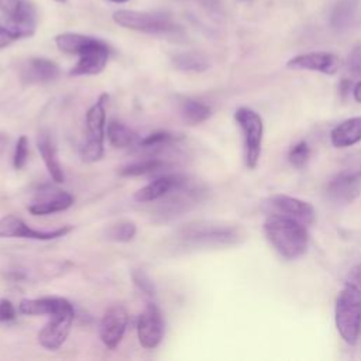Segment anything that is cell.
Returning <instances> with one entry per match:
<instances>
[{"label":"cell","instance_id":"cell-37","mask_svg":"<svg viewBox=\"0 0 361 361\" xmlns=\"http://www.w3.org/2000/svg\"><path fill=\"white\" fill-rule=\"evenodd\" d=\"M8 134L4 133V131H0V154L7 148V144H8Z\"/></svg>","mask_w":361,"mask_h":361},{"label":"cell","instance_id":"cell-6","mask_svg":"<svg viewBox=\"0 0 361 361\" xmlns=\"http://www.w3.org/2000/svg\"><path fill=\"white\" fill-rule=\"evenodd\" d=\"M113 20L124 28L148 34H171L178 30L171 17L162 13L118 10L113 14Z\"/></svg>","mask_w":361,"mask_h":361},{"label":"cell","instance_id":"cell-26","mask_svg":"<svg viewBox=\"0 0 361 361\" xmlns=\"http://www.w3.org/2000/svg\"><path fill=\"white\" fill-rule=\"evenodd\" d=\"M93 39V37L76 34V32H63L55 37V44L59 51L65 54H76L79 55L80 51Z\"/></svg>","mask_w":361,"mask_h":361},{"label":"cell","instance_id":"cell-9","mask_svg":"<svg viewBox=\"0 0 361 361\" xmlns=\"http://www.w3.org/2000/svg\"><path fill=\"white\" fill-rule=\"evenodd\" d=\"M72 231V226H62L59 228L51 231H39L27 226L20 217L14 214H6L0 219V238H31V240H55L59 237L66 235Z\"/></svg>","mask_w":361,"mask_h":361},{"label":"cell","instance_id":"cell-4","mask_svg":"<svg viewBox=\"0 0 361 361\" xmlns=\"http://www.w3.org/2000/svg\"><path fill=\"white\" fill-rule=\"evenodd\" d=\"M234 120L243 135V157L248 169H255L262 149L264 120L255 110L241 106L234 111Z\"/></svg>","mask_w":361,"mask_h":361},{"label":"cell","instance_id":"cell-13","mask_svg":"<svg viewBox=\"0 0 361 361\" xmlns=\"http://www.w3.org/2000/svg\"><path fill=\"white\" fill-rule=\"evenodd\" d=\"M268 206L274 210V213L296 219L305 226L312 224L316 220L314 207L309 202L299 197L289 195H274L268 199Z\"/></svg>","mask_w":361,"mask_h":361},{"label":"cell","instance_id":"cell-18","mask_svg":"<svg viewBox=\"0 0 361 361\" xmlns=\"http://www.w3.org/2000/svg\"><path fill=\"white\" fill-rule=\"evenodd\" d=\"M186 178L182 175H164L154 180H151L148 185L141 188L135 192L134 199L138 203H147V202H155L162 199L165 195H168L173 188L179 186Z\"/></svg>","mask_w":361,"mask_h":361},{"label":"cell","instance_id":"cell-34","mask_svg":"<svg viewBox=\"0 0 361 361\" xmlns=\"http://www.w3.org/2000/svg\"><path fill=\"white\" fill-rule=\"evenodd\" d=\"M347 71L351 78H361V47H355L347 58Z\"/></svg>","mask_w":361,"mask_h":361},{"label":"cell","instance_id":"cell-29","mask_svg":"<svg viewBox=\"0 0 361 361\" xmlns=\"http://www.w3.org/2000/svg\"><path fill=\"white\" fill-rule=\"evenodd\" d=\"M310 158V147L306 141H299L293 144L288 151V161L292 166L300 169L303 168Z\"/></svg>","mask_w":361,"mask_h":361},{"label":"cell","instance_id":"cell-39","mask_svg":"<svg viewBox=\"0 0 361 361\" xmlns=\"http://www.w3.org/2000/svg\"><path fill=\"white\" fill-rule=\"evenodd\" d=\"M110 1H114V3H126L128 0H110Z\"/></svg>","mask_w":361,"mask_h":361},{"label":"cell","instance_id":"cell-25","mask_svg":"<svg viewBox=\"0 0 361 361\" xmlns=\"http://www.w3.org/2000/svg\"><path fill=\"white\" fill-rule=\"evenodd\" d=\"M357 8V0H340L331 13V25L337 30H344L350 27L355 18Z\"/></svg>","mask_w":361,"mask_h":361},{"label":"cell","instance_id":"cell-40","mask_svg":"<svg viewBox=\"0 0 361 361\" xmlns=\"http://www.w3.org/2000/svg\"><path fill=\"white\" fill-rule=\"evenodd\" d=\"M55 1H59V3H65L66 0H55Z\"/></svg>","mask_w":361,"mask_h":361},{"label":"cell","instance_id":"cell-5","mask_svg":"<svg viewBox=\"0 0 361 361\" xmlns=\"http://www.w3.org/2000/svg\"><path fill=\"white\" fill-rule=\"evenodd\" d=\"M109 94L102 93L100 97L86 113V141L80 148V158L85 162H94L103 157L106 135V103Z\"/></svg>","mask_w":361,"mask_h":361},{"label":"cell","instance_id":"cell-30","mask_svg":"<svg viewBox=\"0 0 361 361\" xmlns=\"http://www.w3.org/2000/svg\"><path fill=\"white\" fill-rule=\"evenodd\" d=\"M28 35L25 31H23L20 27L13 25L8 21H1L0 23V49L10 45L11 42L20 39V38H27Z\"/></svg>","mask_w":361,"mask_h":361},{"label":"cell","instance_id":"cell-3","mask_svg":"<svg viewBox=\"0 0 361 361\" xmlns=\"http://www.w3.org/2000/svg\"><path fill=\"white\" fill-rule=\"evenodd\" d=\"M334 323L338 334L347 344H357L361 331V290L350 282L337 295Z\"/></svg>","mask_w":361,"mask_h":361},{"label":"cell","instance_id":"cell-38","mask_svg":"<svg viewBox=\"0 0 361 361\" xmlns=\"http://www.w3.org/2000/svg\"><path fill=\"white\" fill-rule=\"evenodd\" d=\"M353 97L357 103H361V80L355 83V86L353 87Z\"/></svg>","mask_w":361,"mask_h":361},{"label":"cell","instance_id":"cell-32","mask_svg":"<svg viewBox=\"0 0 361 361\" xmlns=\"http://www.w3.org/2000/svg\"><path fill=\"white\" fill-rule=\"evenodd\" d=\"M131 278L134 285L147 296H154L155 295V286L149 276L142 271V269H134L131 272Z\"/></svg>","mask_w":361,"mask_h":361},{"label":"cell","instance_id":"cell-17","mask_svg":"<svg viewBox=\"0 0 361 361\" xmlns=\"http://www.w3.org/2000/svg\"><path fill=\"white\" fill-rule=\"evenodd\" d=\"M58 76L59 66L47 58H31L20 71V79L24 85H42L55 80Z\"/></svg>","mask_w":361,"mask_h":361},{"label":"cell","instance_id":"cell-14","mask_svg":"<svg viewBox=\"0 0 361 361\" xmlns=\"http://www.w3.org/2000/svg\"><path fill=\"white\" fill-rule=\"evenodd\" d=\"M340 59L331 52H307L290 58L286 62L289 69L296 71H312L324 75H334L340 69Z\"/></svg>","mask_w":361,"mask_h":361},{"label":"cell","instance_id":"cell-8","mask_svg":"<svg viewBox=\"0 0 361 361\" xmlns=\"http://www.w3.org/2000/svg\"><path fill=\"white\" fill-rule=\"evenodd\" d=\"M361 195V165L337 172L326 186L327 199L338 206L353 203Z\"/></svg>","mask_w":361,"mask_h":361},{"label":"cell","instance_id":"cell-24","mask_svg":"<svg viewBox=\"0 0 361 361\" xmlns=\"http://www.w3.org/2000/svg\"><path fill=\"white\" fill-rule=\"evenodd\" d=\"M172 63L176 69L183 72H203L209 68L207 58L203 54L195 51L176 54L172 58Z\"/></svg>","mask_w":361,"mask_h":361},{"label":"cell","instance_id":"cell-19","mask_svg":"<svg viewBox=\"0 0 361 361\" xmlns=\"http://www.w3.org/2000/svg\"><path fill=\"white\" fill-rule=\"evenodd\" d=\"M361 141V116L350 117L330 131V142L336 148H348Z\"/></svg>","mask_w":361,"mask_h":361},{"label":"cell","instance_id":"cell-15","mask_svg":"<svg viewBox=\"0 0 361 361\" xmlns=\"http://www.w3.org/2000/svg\"><path fill=\"white\" fill-rule=\"evenodd\" d=\"M73 204V196L65 190L45 186L39 190L37 199L28 206V212L34 216H47L66 210Z\"/></svg>","mask_w":361,"mask_h":361},{"label":"cell","instance_id":"cell-1","mask_svg":"<svg viewBox=\"0 0 361 361\" xmlns=\"http://www.w3.org/2000/svg\"><path fill=\"white\" fill-rule=\"evenodd\" d=\"M175 238L182 247H233L247 240V231L243 226L235 223L197 220L179 227L175 233Z\"/></svg>","mask_w":361,"mask_h":361},{"label":"cell","instance_id":"cell-16","mask_svg":"<svg viewBox=\"0 0 361 361\" xmlns=\"http://www.w3.org/2000/svg\"><path fill=\"white\" fill-rule=\"evenodd\" d=\"M0 8L6 16V21L20 27L28 37L35 32L37 13L27 0H0Z\"/></svg>","mask_w":361,"mask_h":361},{"label":"cell","instance_id":"cell-36","mask_svg":"<svg viewBox=\"0 0 361 361\" xmlns=\"http://www.w3.org/2000/svg\"><path fill=\"white\" fill-rule=\"evenodd\" d=\"M348 282L361 290V264L355 265L348 274Z\"/></svg>","mask_w":361,"mask_h":361},{"label":"cell","instance_id":"cell-27","mask_svg":"<svg viewBox=\"0 0 361 361\" xmlns=\"http://www.w3.org/2000/svg\"><path fill=\"white\" fill-rule=\"evenodd\" d=\"M135 234H137V226L134 221H130V220L117 221L109 226L104 231V237L116 243H128L135 237Z\"/></svg>","mask_w":361,"mask_h":361},{"label":"cell","instance_id":"cell-23","mask_svg":"<svg viewBox=\"0 0 361 361\" xmlns=\"http://www.w3.org/2000/svg\"><path fill=\"white\" fill-rule=\"evenodd\" d=\"M180 116L186 124L197 126L212 116V109L199 100L186 97L180 102Z\"/></svg>","mask_w":361,"mask_h":361},{"label":"cell","instance_id":"cell-20","mask_svg":"<svg viewBox=\"0 0 361 361\" xmlns=\"http://www.w3.org/2000/svg\"><path fill=\"white\" fill-rule=\"evenodd\" d=\"M37 147H38V151L42 157V161H44L52 180L56 182V183L63 182L65 180L63 169H62V166L59 164V159H58V155H56L55 142H54V140H52V137L48 131H41L38 134Z\"/></svg>","mask_w":361,"mask_h":361},{"label":"cell","instance_id":"cell-31","mask_svg":"<svg viewBox=\"0 0 361 361\" xmlns=\"http://www.w3.org/2000/svg\"><path fill=\"white\" fill-rule=\"evenodd\" d=\"M178 137L169 131L161 130V131H154L151 134H148L147 137H144L142 140L138 141V147L141 148H155L164 144H169L173 140H176Z\"/></svg>","mask_w":361,"mask_h":361},{"label":"cell","instance_id":"cell-10","mask_svg":"<svg viewBox=\"0 0 361 361\" xmlns=\"http://www.w3.org/2000/svg\"><path fill=\"white\" fill-rule=\"evenodd\" d=\"M110 49L106 42L93 38L79 54V61L71 69V76H83V75H97L100 73L109 59Z\"/></svg>","mask_w":361,"mask_h":361},{"label":"cell","instance_id":"cell-28","mask_svg":"<svg viewBox=\"0 0 361 361\" xmlns=\"http://www.w3.org/2000/svg\"><path fill=\"white\" fill-rule=\"evenodd\" d=\"M166 164L158 158H148V159H142L138 162H133L130 165L123 166L118 171V175L121 176H140V175H147L151 172H157L159 169H162Z\"/></svg>","mask_w":361,"mask_h":361},{"label":"cell","instance_id":"cell-33","mask_svg":"<svg viewBox=\"0 0 361 361\" xmlns=\"http://www.w3.org/2000/svg\"><path fill=\"white\" fill-rule=\"evenodd\" d=\"M27 155H28V138L25 135H20L14 148L13 166L16 169H23L27 162Z\"/></svg>","mask_w":361,"mask_h":361},{"label":"cell","instance_id":"cell-35","mask_svg":"<svg viewBox=\"0 0 361 361\" xmlns=\"http://www.w3.org/2000/svg\"><path fill=\"white\" fill-rule=\"evenodd\" d=\"M16 317V309L8 299H0V322H8Z\"/></svg>","mask_w":361,"mask_h":361},{"label":"cell","instance_id":"cell-11","mask_svg":"<svg viewBox=\"0 0 361 361\" xmlns=\"http://www.w3.org/2000/svg\"><path fill=\"white\" fill-rule=\"evenodd\" d=\"M137 336L140 344L147 350H152L161 343L164 337V317L157 305L148 303L140 314Z\"/></svg>","mask_w":361,"mask_h":361},{"label":"cell","instance_id":"cell-21","mask_svg":"<svg viewBox=\"0 0 361 361\" xmlns=\"http://www.w3.org/2000/svg\"><path fill=\"white\" fill-rule=\"evenodd\" d=\"M68 299L58 298V296H47L39 299H23L18 303V310L23 314L28 316H41V314H51L62 307Z\"/></svg>","mask_w":361,"mask_h":361},{"label":"cell","instance_id":"cell-7","mask_svg":"<svg viewBox=\"0 0 361 361\" xmlns=\"http://www.w3.org/2000/svg\"><path fill=\"white\" fill-rule=\"evenodd\" d=\"M73 319L75 310L72 303L68 300L62 307L49 314L48 323L38 333L39 344L51 351L58 350L68 338Z\"/></svg>","mask_w":361,"mask_h":361},{"label":"cell","instance_id":"cell-22","mask_svg":"<svg viewBox=\"0 0 361 361\" xmlns=\"http://www.w3.org/2000/svg\"><path fill=\"white\" fill-rule=\"evenodd\" d=\"M107 138L114 148H126L134 145L138 140V135L124 123L111 118L107 123Z\"/></svg>","mask_w":361,"mask_h":361},{"label":"cell","instance_id":"cell-2","mask_svg":"<svg viewBox=\"0 0 361 361\" xmlns=\"http://www.w3.org/2000/svg\"><path fill=\"white\" fill-rule=\"evenodd\" d=\"M264 231L269 244L285 259H295L307 250L309 233L296 219L271 213L264 221Z\"/></svg>","mask_w":361,"mask_h":361},{"label":"cell","instance_id":"cell-12","mask_svg":"<svg viewBox=\"0 0 361 361\" xmlns=\"http://www.w3.org/2000/svg\"><path fill=\"white\" fill-rule=\"evenodd\" d=\"M128 323V313L121 305L110 306L102 316L99 324V333L102 343L113 350L121 341Z\"/></svg>","mask_w":361,"mask_h":361}]
</instances>
